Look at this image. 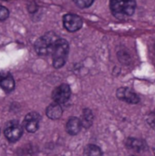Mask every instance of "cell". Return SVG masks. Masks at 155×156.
I'll list each match as a JSON object with an SVG mask.
<instances>
[{
    "mask_svg": "<svg viewBox=\"0 0 155 156\" xmlns=\"http://www.w3.org/2000/svg\"><path fill=\"white\" fill-rule=\"evenodd\" d=\"M110 7L112 15L120 19L126 20L132 16L136 9L135 0H110Z\"/></svg>",
    "mask_w": 155,
    "mask_h": 156,
    "instance_id": "obj_1",
    "label": "cell"
},
{
    "mask_svg": "<svg viewBox=\"0 0 155 156\" xmlns=\"http://www.w3.org/2000/svg\"><path fill=\"white\" fill-rule=\"evenodd\" d=\"M69 50V47L68 41L63 38H58L51 52L54 68L60 69L65 65L67 61Z\"/></svg>",
    "mask_w": 155,
    "mask_h": 156,
    "instance_id": "obj_2",
    "label": "cell"
},
{
    "mask_svg": "<svg viewBox=\"0 0 155 156\" xmlns=\"http://www.w3.org/2000/svg\"><path fill=\"white\" fill-rule=\"evenodd\" d=\"M58 40L54 32H48L38 37L35 42V50L39 56H47L52 52L53 47Z\"/></svg>",
    "mask_w": 155,
    "mask_h": 156,
    "instance_id": "obj_3",
    "label": "cell"
},
{
    "mask_svg": "<svg viewBox=\"0 0 155 156\" xmlns=\"http://www.w3.org/2000/svg\"><path fill=\"white\" fill-rule=\"evenodd\" d=\"M4 133H5V138L9 142L15 143L21 138V136L23 134V128L18 122L10 121L9 122L6 123L5 127Z\"/></svg>",
    "mask_w": 155,
    "mask_h": 156,
    "instance_id": "obj_4",
    "label": "cell"
},
{
    "mask_svg": "<svg viewBox=\"0 0 155 156\" xmlns=\"http://www.w3.org/2000/svg\"><path fill=\"white\" fill-rule=\"evenodd\" d=\"M71 90L68 84H61L58 86L53 91H52V99L54 102L58 103V104H63L67 102L70 97Z\"/></svg>",
    "mask_w": 155,
    "mask_h": 156,
    "instance_id": "obj_5",
    "label": "cell"
},
{
    "mask_svg": "<svg viewBox=\"0 0 155 156\" xmlns=\"http://www.w3.org/2000/svg\"><path fill=\"white\" fill-rule=\"evenodd\" d=\"M83 24L82 18L75 14H66L63 16L64 27L69 32H75L81 28Z\"/></svg>",
    "mask_w": 155,
    "mask_h": 156,
    "instance_id": "obj_6",
    "label": "cell"
},
{
    "mask_svg": "<svg viewBox=\"0 0 155 156\" xmlns=\"http://www.w3.org/2000/svg\"><path fill=\"white\" fill-rule=\"evenodd\" d=\"M116 95L119 100L123 101L130 104H137L140 101L139 96L132 90H131L129 88L122 87V88L118 89Z\"/></svg>",
    "mask_w": 155,
    "mask_h": 156,
    "instance_id": "obj_7",
    "label": "cell"
},
{
    "mask_svg": "<svg viewBox=\"0 0 155 156\" xmlns=\"http://www.w3.org/2000/svg\"><path fill=\"white\" fill-rule=\"evenodd\" d=\"M40 115L37 112H29L26 114L24 120V128L28 133H35L37 131L39 122H40Z\"/></svg>",
    "mask_w": 155,
    "mask_h": 156,
    "instance_id": "obj_8",
    "label": "cell"
},
{
    "mask_svg": "<svg viewBox=\"0 0 155 156\" xmlns=\"http://www.w3.org/2000/svg\"><path fill=\"white\" fill-rule=\"evenodd\" d=\"M81 122L77 117H72L69 119L66 124V131L70 135H77L81 130Z\"/></svg>",
    "mask_w": 155,
    "mask_h": 156,
    "instance_id": "obj_9",
    "label": "cell"
},
{
    "mask_svg": "<svg viewBox=\"0 0 155 156\" xmlns=\"http://www.w3.org/2000/svg\"><path fill=\"white\" fill-rule=\"evenodd\" d=\"M47 116L51 120H58L62 115V108L60 107V104L58 103H52L49 106H48L46 110Z\"/></svg>",
    "mask_w": 155,
    "mask_h": 156,
    "instance_id": "obj_10",
    "label": "cell"
},
{
    "mask_svg": "<svg viewBox=\"0 0 155 156\" xmlns=\"http://www.w3.org/2000/svg\"><path fill=\"white\" fill-rule=\"evenodd\" d=\"M0 87L6 92H10L15 88V80L10 74L2 75L0 77Z\"/></svg>",
    "mask_w": 155,
    "mask_h": 156,
    "instance_id": "obj_11",
    "label": "cell"
},
{
    "mask_svg": "<svg viewBox=\"0 0 155 156\" xmlns=\"http://www.w3.org/2000/svg\"><path fill=\"white\" fill-rule=\"evenodd\" d=\"M126 146L132 151L140 152L145 148V143L142 140H139V139L129 138L126 142Z\"/></svg>",
    "mask_w": 155,
    "mask_h": 156,
    "instance_id": "obj_12",
    "label": "cell"
},
{
    "mask_svg": "<svg viewBox=\"0 0 155 156\" xmlns=\"http://www.w3.org/2000/svg\"><path fill=\"white\" fill-rule=\"evenodd\" d=\"M81 125L84 128H90L93 122V113L90 109H85L82 113V119H81Z\"/></svg>",
    "mask_w": 155,
    "mask_h": 156,
    "instance_id": "obj_13",
    "label": "cell"
},
{
    "mask_svg": "<svg viewBox=\"0 0 155 156\" xmlns=\"http://www.w3.org/2000/svg\"><path fill=\"white\" fill-rule=\"evenodd\" d=\"M103 154L100 147L94 144H89L84 149L83 156H102Z\"/></svg>",
    "mask_w": 155,
    "mask_h": 156,
    "instance_id": "obj_14",
    "label": "cell"
},
{
    "mask_svg": "<svg viewBox=\"0 0 155 156\" xmlns=\"http://www.w3.org/2000/svg\"><path fill=\"white\" fill-rule=\"evenodd\" d=\"M75 4L80 8H86L92 5L94 0H73Z\"/></svg>",
    "mask_w": 155,
    "mask_h": 156,
    "instance_id": "obj_15",
    "label": "cell"
},
{
    "mask_svg": "<svg viewBox=\"0 0 155 156\" xmlns=\"http://www.w3.org/2000/svg\"><path fill=\"white\" fill-rule=\"evenodd\" d=\"M9 16V11L7 8L0 5V21L5 20Z\"/></svg>",
    "mask_w": 155,
    "mask_h": 156,
    "instance_id": "obj_16",
    "label": "cell"
},
{
    "mask_svg": "<svg viewBox=\"0 0 155 156\" xmlns=\"http://www.w3.org/2000/svg\"><path fill=\"white\" fill-rule=\"evenodd\" d=\"M147 122L149 123V125L151 127H153V129H155V111H153V112H151L147 118Z\"/></svg>",
    "mask_w": 155,
    "mask_h": 156,
    "instance_id": "obj_17",
    "label": "cell"
}]
</instances>
